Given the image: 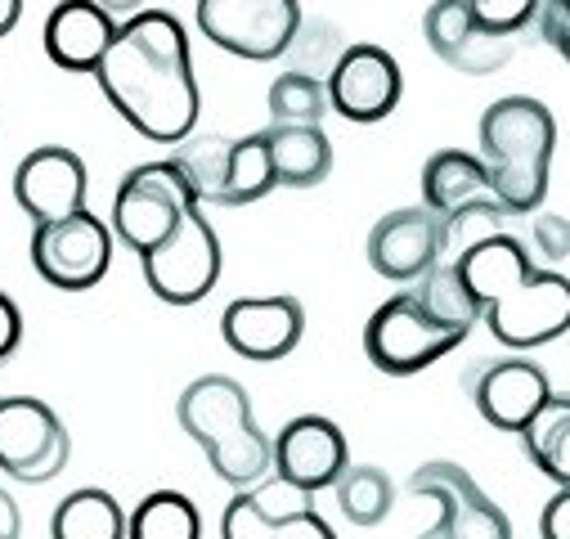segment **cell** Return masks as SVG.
Listing matches in <instances>:
<instances>
[{"label":"cell","mask_w":570,"mask_h":539,"mask_svg":"<svg viewBox=\"0 0 570 539\" xmlns=\"http://www.w3.org/2000/svg\"><path fill=\"white\" fill-rule=\"evenodd\" d=\"M176 163H180V171L189 176L198 203H220L225 171H229V140H220V135H207V140L185 145V154H180Z\"/></svg>","instance_id":"30"},{"label":"cell","mask_w":570,"mask_h":539,"mask_svg":"<svg viewBox=\"0 0 570 539\" xmlns=\"http://www.w3.org/2000/svg\"><path fill=\"white\" fill-rule=\"evenodd\" d=\"M130 539H203V517L189 494L180 490H154L126 517Z\"/></svg>","instance_id":"26"},{"label":"cell","mask_w":570,"mask_h":539,"mask_svg":"<svg viewBox=\"0 0 570 539\" xmlns=\"http://www.w3.org/2000/svg\"><path fill=\"white\" fill-rule=\"evenodd\" d=\"M530 234H534V247L548 261H557V265L566 261V216H539Z\"/></svg>","instance_id":"33"},{"label":"cell","mask_w":570,"mask_h":539,"mask_svg":"<svg viewBox=\"0 0 570 539\" xmlns=\"http://www.w3.org/2000/svg\"><path fill=\"white\" fill-rule=\"evenodd\" d=\"M198 28L238 59H278L302 32L297 0H198Z\"/></svg>","instance_id":"7"},{"label":"cell","mask_w":570,"mask_h":539,"mask_svg":"<svg viewBox=\"0 0 570 539\" xmlns=\"http://www.w3.org/2000/svg\"><path fill=\"white\" fill-rule=\"evenodd\" d=\"M306 333V311L297 297H238L220 315V337L234 355L269 364L293 355Z\"/></svg>","instance_id":"15"},{"label":"cell","mask_w":570,"mask_h":539,"mask_svg":"<svg viewBox=\"0 0 570 539\" xmlns=\"http://www.w3.org/2000/svg\"><path fill=\"white\" fill-rule=\"evenodd\" d=\"M220 261L225 256H220V238H216L212 220L198 207H189V212H180L171 234L145 252V280L158 302L194 306L216 288Z\"/></svg>","instance_id":"5"},{"label":"cell","mask_w":570,"mask_h":539,"mask_svg":"<svg viewBox=\"0 0 570 539\" xmlns=\"http://www.w3.org/2000/svg\"><path fill=\"white\" fill-rule=\"evenodd\" d=\"M198 207V194L189 185V176L180 171L176 158L167 163H145L135 167L112 198V234L145 256L154 243H163L171 234V225L180 220V212Z\"/></svg>","instance_id":"6"},{"label":"cell","mask_w":570,"mask_h":539,"mask_svg":"<svg viewBox=\"0 0 570 539\" xmlns=\"http://www.w3.org/2000/svg\"><path fill=\"white\" fill-rule=\"evenodd\" d=\"M417 288H413V302L432 315L441 329H450V333H459L463 342L472 337V329H476V320H481V306H476V297L468 293V284L459 280V270L454 265H432L426 275H417L413 280Z\"/></svg>","instance_id":"24"},{"label":"cell","mask_w":570,"mask_h":539,"mask_svg":"<svg viewBox=\"0 0 570 539\" xmlns=\"http://www.w3.org/2000/svg\"><path fill=\"white\" fill-rule=\"evenodd\" d=\"M454 270L503 346L530 351L570 329V280L557 270H530L512 234L468 243Z\"/></svg>","instance_id":"2"},{"label":"cell","mask_w":570,"mask_h":539,"mask_svg":"<svg viewBox=\"0 0 570 539\" xmlns=\"http://www.w3.org/2000/svg\"><path fill=\"white\" fill-rule=\"evenodd\" d=\"M557 145L552 112L530 95H508L481 117V167L503 216L534 212L548 198V163Z\"/></svg>","instance_id":"3"},{"label":"cell","mask_w":570,"mask_h":539,"mask_svg":"<svg viewBox=\"0 0 570 539\" xmlns=\"http://www.w3.org/2000/svg\"><path fill=\"white\" fill-rule=\"evenodd\" d=\"M346 463H351L346 437L324 414H302L293 423H283V432L269 441V468L278 472L283 486H293L302 494L328 490Z\"/></svg>","instance_id":"13"},{"label":"cell","mask_w":570,"mask_h":539,"mask_svg":"<svg viewBox=\"0 0 570 539\" xmlns=\"http://www.w3.org/2000/svg\"><path fill=\"white\" fill-rule=\"evenodd\" d=\"M422 37L450 68L472 72V77L499 72L517 50V37H494V32H485L476 23V14L468 10V0H436V6L426 10V19H422Z\"/></svg>","instance_id":"18"},{"label":"cell","mask_w":570,"mask_h":539,"mask_svg":"<svg viewBox=\"0 0 570 539\" xmlns=\"http://www.w3.org/2000/svg\"><path fill=\"white\" fill-rule=\"evenodd\" d=\"M19 337H23V315H19V306L6 293H0V360L14 355Z\"/></svg>","instance_id":"35"},{"label":"cell","mask_w":570,"mask_h":539,"mask_svg":"<svg viewBox=\"0 0 570 539\" xmlns=\"http://www.w3.org/2000/svg\"><path fill=\"white\" fill-rule=\"evenodd\" d=\"M68 428L37 395L0 400V468L23 486H46L68 468Z\"/></svg>","instance_id":"8"},{"label":"cell","mask_w":570,"mask_h":539,"mask_svg":"<svg viewBox=\"0 0 570 539\" xmlns=\"http://www.w3.org/2000/svg\"><path fill=\"white\" fill-rule=\"evenodd\" d=\"M274 189V167H269V149H265V130L229 140V171H225V189L216 207H247L256 198H265Z\"/></svg>","instance_id":"28"},{"label":"cell","mask_w":570,"mask_h":539,"mask_svg":"<svg viewBox=\"0 0 570 539\" xmlns=\"http://www.w3.org/2000/svg\"><path fill=\"white\" fill-rule=\"evenodd\" d=\"M23 19V0H0V37H10Z\"/></svg>","instance_id":"37"},{"label":"cell","mask_w":570,"mask_h":539,"mask_svg":"<svg viewBox=\"0 0 570 539\" xmlns=\"http://www.w3.org/2000/svg\"><path fill=\"white\" fill-rule=\"evenodd\" d=\"M117 37V19H108L95 0H59L46 19V55L63 72H95L104 50Z\"/></svg>","instance_id":"20"},{"label":"cell","mask_w":570,"mask_h":539,"mask_svg":"<svg viewBox=\"0 0 570 539\" xmlns=\"http://www.w3.org/2000/svg\"><path fill=\"white\" fill-rule=\"evenodd\" d=\"M23 535V512L10 490H0V539H19Z\"/></svg>","instance_id":"36"},{"label":"cell","mask_w":570,"mask_h":539,"mask_svg":"<svg viewBox=\"0 0 570 539\" xmlns=\"http://www.w3.org/2000/svg\"><path fill=\"white\" fill-rule=\"evenodd\" d=\"M468 10L476 14V23L494 37H517L525 23H534L539 0H468Z\"/></svg>","instance_id":"31"},{"label":"cell","mask_w":570,"mask_h":539,"mask_svg":"<svg viewBox=\"0 0 570 539\" xmlns=\"http://www.w3.org/2000/svg\"><path fill=\"white\" fill-rule=\"evenodd\" d=\"M517 437L525 445V459L543 477H552L557 486H570V400L566 395H548Z\"/></svg>","instance_id":"23"},{"label":"cell","mask_w":570,"mask_h":539,"mask_svg":"<svg viewBox=\"0 0 570 539\" xmlns=\"http://www.w3.org/2000/svg\"><path fill=\"white\" fill-rule=\"evenodd\" d=\"M409 494L436 499L441 503V530L445 539H512V521L508 512L472 481V472H463L459 463H422L409 477Z\"/></svg>","instance_id":"12"},{"label":"cell","mask_w":570,"mask_h":539,"mask_svg":"<svg viewBox=\"0 0 570 539\" xmlns=\"http://www.w3.org/2000/svg\"><path fill=\"white\" fill-rule=\"evenodd\" d=\"M337 490V508L346 521L355 526H382L391 517V503H395V486L382 468L373 463H346L342 477L333 481Z\"/></svg>","instance_id":"27"},{"label":"cell","mask_w":570,"mask_h":539,"mask_svg":"<svg viewBox=\"0 0 570 539\" xmlns=\"http://www.w3.org/2000/svg\"><path fill=\"white\" fill-rule=\"evenodd\" d=\"M450 225L426 212V207H400L391 216H382L368 234V265L391 284H413L417 275H426L432 265L445 261L450 252Z\"/></svg>","instance_id":"11"},{"label":"cell","mask_w":570,"mask_h":539,"mask_svg":"<svg viewBox=\"0 0 570 539\" xmlns=\"http://www.w3.org/2000/svg\"><path fill=\"white\" fill-rule=\"evenodd\" d=\"M328 108H337L346 121H382L395 112L404 95L400 63L382 46H351L328 68Z\"/></svg>","instance_id":"14"},{"label":"cell","mask_w":570,"mask_h":539,"mask_svg":"<svg viewBox=\"0 0 570 539\" xmlns=\"http://www.w3.org/2000/svg\"><path fill=\"white\" fill-rule=\"evenodd\" d=\"M417 539H445V530H441V526H432V530H422Z\"/></svg>","instance_id":"39"},{"label":"cell","mask_w":570,"mask_h":539,"mask_svg":"<svg viewBox=\"0 0 570 539\" xmlns=\"http://www.w3.org/2000/svg\"><path fill=\"white\" fill-rule=\"evenodd\" d=\"M468 395L490 428L521 432L530 414L552 395V386H548V373L530 360H494L468 373Z\"/></svg>","instance_id":"17"},{"label":"cell","mask_w":570,"mask_h":539,"mask_svg":"<svg viewBox=\"0 0 570 539\" xmlns=\"http://www.w3.org/2000/svg\"><path fill=\"white\" fill-rule=\"evenodd\" d=\"M95 6H99L108 19H130V14H139V6H145V0H95Z\"/></svg>","instance_id":"38"},{"label":"cell","mask_w":570,"mask_h":539,"mask_svg":"<svg viewBox=\"0 0 570 539\" xmlns=\"http://www.w3.org/2000/svg\"><path fill=\"white\" fill-rule=\"evenodd\" d=\"M14 198L32 216V225H55L63 216H77L86 212V163L59 145L32 149L14 171Z\"/></svg>","instance_id":"16"},{"label":"cell","mask_w":570,"mask_h":539,"mask_svg":"<svg viewBox=\"0 0 570 539\" xmlns=\"http://www.w3.org/2000/svg\"><path fill=\"white\" fill-rule=\"evenodd\" d=\"M104 99L154 145H180L198 126V81L189 63V32L167 10H145L117 23L112 46L95 63Z\"/></svg>","instance_id":"1"},{"label":"cell","mask_w":570,"mask_h":539,"mask_svg":"<svg viewBox=\"0 0 570 539\" xmlns=\"http://www.w3.org/2000/svg\"><path fill=\"white\" fill-rule=\"evenodd\" d=\"M220 539H337V535L306 499H297L293 508H278V481H269L256 490H238V499H229Z\"/></svg>","instance_id":"19"},{"label":"cell","mask_w":570,"mask_h":539,"mask_svg":"<svg viewBox=\"0 0 570 539\" xmlns=\"http://www.w3.org/2000/svg\"><path fill=\"white\" fill-rule=\"evenodd\" d=\"M324 112H328V90H324V77H315V72L293 68L269 86L274 126H320Z\"/></svg>","instance_id":"29"},{"label":"cell","mask_w":570,"mask_h":539,"mask_svg":"<svg viewBox=\"0 0 570 539\" xmlns=\"http://www.w3.org/2000/svg\"><path fill=\"white\" fill-rule=\"evenodd\" d=\"M539 539H570V490L566 486L548 499V508L539 517Z\"/></svg>","instance_id":"34"},{"label":"cell","mask_w":570,"mask_h":539,"mask_svg":"<svg viewBox=\"0 0 570 539\" xmlns=\"http://www.w3.org/2000/svg\"><path fill=\"white\" fill-rule=\"evenodd\" d=\"M108 261H112V229L90 216H63L55 225H37L32 234V265L37 275L63 293H86L108 275Z\"/></svg>","instance_id":"9"},{"label":"cell","mask_w":570,"mask_h":539,"mask_svg":"<svg viewBox=\"0 0 570 539\" xmlns=\"http://www.w3.org/2000/svg\"><path fill=\"white\" fill-rule=\"evenodd\" d=\"M463 337L441 329L426 315L413 293H400L391 302H382L364 329V355L382 369V373H417L426 364H436L441 355H450Z\"/></svg>","instance_id":"10"},{"label":"cell","mask_w":570,"mask_h":539,"mask_svg":"<svg viewBox=\"0 0 570 539\" xmlns=\"http://www.w3.org/2000/svg\"><path fill=\"white\" fill-rule=\"evenodd\" d=\"M265 149H269L274 185L283 189H315L333 171V145L320 126H269Z\"/></svg>","instance_id":"22"},{"label":"cell","mask_w":570,"mask_h":539,"mask_svg":"<svg viewBox=\"0 0 570 539\" xmlns=\"http://www.w3.org/2000/svg\"><path fill=\"white\" fill-rule=\"evenodd\" d=\"M539 32L557 55H570V0H539Z\"/></svg>","instance_id":"32"},{"label":"cell","mask_w":570,"mask_h":539,"mask_svg":"<svg viewBox=\"0 0 570 539\" xmlns=\"http://www.w3.org/2000/svg\"><path fill=\"white\" fill-rule=\"evenodd\" d=\"M176 419L203 445L212 472L225 486L252 490V486L265 481V472H269V441L252 423V400H247V391L234 378H220V373L194 378L180 391Z\"/></svg>","instance_id":"4"},{"label":"cell","mask_w":570,"mask_h":539,"mask_svg":"<svg viewBox=\"0 0 570 539\" xmlns=\"http://www.w3.org/2000/svg\"><path fill=\"white\" fill-rule=\"evenodd\" d=\"M50 539H126V512L108 490H77L50 517Z\"/></svg>","instance_id":"25"},{"label":"cell","mask_w":570,"mask_h":539,"mask_svg":"<svg viewBox=\"0 0 570 539\" xmlns=\"http://www.w3.org/2000/svg\"><path fill=\"white\" fill-rule=\"evenodd\" d=\"M422 207L436 212L445 225L476 212V207H494L481 158H472L463 149H441V154L426 158V167H422Z\"/></svg>","instance_id":"21"}]
</instances>
